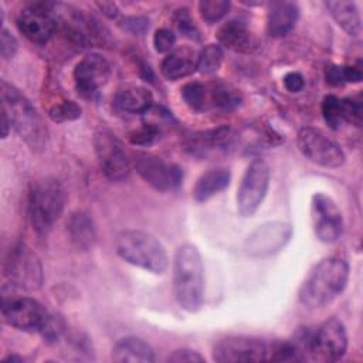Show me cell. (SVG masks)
<instances>
[{"label":"cell","mask_w":363,"mask_h":363,"mask_svg":"<svg viewBox=\"0 0 363 363\" xmlns=\"http://www.w3.org/2000/svg\"><path fill=\"white\" fill-rule=\"evenodd\" d=\"M328 10L330 11L335 21L349 35H357L362 30V18L359 9L354 1H326Z\"/></svg>","instance_id":"28"},{"label":"cell","mask_w":363,"mask_h":363,"mask_svg":"<svg viewBox=\"0 0 363 363\" xmlns=\"http://www.w3.org/2000/svg\"><path fill=\"white\" fill-rule=\"evenodd\" d=\"M347 349V333L343 323L329 318L316 329L308 332L306 359L313 362H336L343 357Z\"/></svg>","instance_id":"6"},{"label":"cell","mask_w":363,"mask_h":363,"mask_svg":"<svg viewBox=\"0 0 363 363\" xmlns=\"http://www.w3.org/2000/svg\"><path fill=\"white\" fill-rule=\"evenodd\" d=\"M162 133V128L153 122H143L138 129L129 133V140L136 146H149L155 143Z\"/></svg>","instance_id":"31"},{"label":"cell","mask_w":363,"mask_h":363,"mask_svg":"<svg viewBox=\"0 0 363 363\" xmlns=\"http://www.w3.org/2000/svg\"><path fill=\"white\" fill-rule=\"evenodd\" d=\"M115 108L125 113H146L153 105V95L145 86H128L115 96Z\"/></svg>","instance_id":"25"},{"label":"cell","mask_w":363,"mask_h":363,"mask_svg":"<svg viewBox=\"0 0 363 363\" xmlns=\"http://www.w3.org/2000/svg\"><path fill=\"white\" fill-rule=\"evenodd\" d=\"M111 71V64L105 57L95 52L85 55L74 68L77 91L85 98L92 96L108 82Z\"/></svg>","instance_id":"18"},{"label":"cell","mask_w":363,"mask_h":363,"mask_svg":"<svg viewBox=\"0 0 363 363\" xmlns=\"http://www.w3.org/2000/svg\"><path fill=\"white\" fill-rule=\"evenodd\" d=\"M343 72V81L345 84H353L362 81V69L354 65H342Z\"/></svg>","instance_id":"42"},{"label":"cell","mask_w":363,"mask_h":363,"mask_svg":"<svg viewBox=\"0 0 363 363\" xmlns=\"http://www.w3.org/2000/svg\"><path fill=\"white\" fill-rule=\"evenodd\" d=\"M299 16V7L292 1L272 3L267 14V31L271 37H284L295 26Z\"/></svg>","instance_id":"20"},{"label":"cell","mask_w":363,"mask_h":363,"mask_svg":"<svg viewBox=\"0 0 363 363\" xmlns=\"http://www.w3.org/2000/svg\"><path fill=\"white\" fill-rule=\"evenodd\" d=\"M237 135L230 126L201 130L189 135L184 139V149L191 156L200 159H216L230 153L235 143Z\"/></svg>","instance_id":"15"},{"label":"cell","mask_w":363,"mask_h":363,"mask_svg":"<svg viewBox=\"0 0 363 363\" xmlns=\"http://www.w3.org/2000/svg\"><path fill=\"white\" fill-rule=\"evenodd\" d=\"M230 6V1L225 0H204L199 3V11L204 21L213 24L228 13Z\"/></svg>","instance_id":"33"},{"label":"cell","mask_w":363,"mask_h":363,"mask_svg":"<svg viewBox=\"0 0 363 363\" xmlns=\"http://www.w3.org/2000/svg\"><path fill=\"white\" fill-rule=\"evenodd\" d=\"M3 271L16 289L35 291L44 281L43 265L37 254L26 244L14 245L4 259Z\"/></svg>","instance_id":"7"},{"label":"cell","mask_w":363,"mask_h":363,"mask_svg":"<svg viewBox=\"0 0 363 363\" xmlns=\"http://www.w3.org/2000/svg\"><path fill=\"white\" fill-rule=\"evenodd\" d=\"M67 201L62 184L51 177L35 182L28 197V217L37 234H47L61 217Z\"/></svg>","instance_id":"5"},{"label":"cell","mask_w":363,"mask_h":363,"mask_svg":"<svg viewBox=\"0 0 363 363\" xmlns=\"http://www.w3.org/2000/svg\"><path fill=\"white\" fill-rule=\"evenodd\" d=\"M271 170L265 160L254 159L245 169L237 190V210L242 217H251L262 204L269 187Z\"/></svg>","instance_id":"9"},{"label":"cell","mask_w":363,"mask_h":363,"mask_svg":"<svg viewBox=\"0 0 363 363\" xmlns=\"http://www.w3.org/2000/svg\"><path fill=\"white\" fill-rule=\"evenodd\" d=\"M176 35L169 28H159L153 35V45L159 52H167L174 47Z\"/></svg>","instance_id":"37"},{"label":"cell","mask_w":363,"mask_h":363,"mask_svg":"<svg viewBox=\"0 0 363 363\" xmlns=\"http://www.w3.org/2000/svg\"><path fill=\"white\" fill-rule=\"evenodd\" d=\"M231 174L227 169L218 167L203 173L193 189V197L196 201L203 203L223 191L230 184Z\"/></svg>","instance_id":"26"},{"label":"cell","mask_w":363,"mask_h":363,"mask_svg":"<svg viewBox=\"0 0 363 363\" xmlns=\"http://www.w3.org/2000/svg\"><path fill=\"white\" fill-rule=\"evenodd\" d=\"M196 69H197V52L187 47L173 50L163 58L160 64V71L163 77L170 81L189 77Z\"/></svg>","instance_id":"22"},{"label":"cell","mask_w":363,"mask_h":363,"mask_svg":"<svg viewBox=\"0 0 363 363\" xmlns=\"http://www.w3.org/2000/svg\"><path fill=\"white\" fill-rule=\"evenodd\" d=\"M95 155L102 173L112 182L126 179L132 170L133 160L123 143L111 130H98L94 136Z\"/></svg>","instance_id":"8"},{"label":"cell","mask_w":363,"mask_h":363,"mask_svg":"<svg viewBox=\"0 0 363 363\" xmlns=\"http://www.w3.org/2000/svg\"><path fill=\"white\" fill-rule=\"evenodd\" d=\"M322 116L329 128L339 129L345 122L342 98L335 95H326L322 101Z\"/></svg>","instance_id":"30"},{"label":"cell","mask_w":363,"mask_h":363,"mask_svg":"<svg viewBox=\"0 0 363 363\" xmlns=\"http://www.w3.org/2000/svg\"><path fill=\"white\" fill-rule=\"evenodd\" d=\"M173 294L179 306L197 312L204 299V267L193 244L180 245L173 258Z\"/></svg>","instance_id":"2"},{"label":"cell","mask_w":363,"mask_h":363,"mask_svg":"<svg viewBox=\"0 0 363 363\" xmlns=\"http://www.w3.org/2000/svg\"><path fill=\"white\" fill-rule=\"evenodd\" d=\"M176 24L179 30L190 37L194 35V24L190 20V16L186 13V10H179L177 17H176Z\"/></svg>","instance_id":"41"},{"label":"cell","mask_w":363,"mask_h":363,"mask_svg":"<svg viewBox=\"0 0 363 363\" xmlns=\"http://www.w3.org/2000/svg\"><path fill=\"white\" fill-rule=\"evenodd\" d=\"M241 104V95L231 85L214 81L206 84V111H233Z\"/></svg>","instance_id":"27"},{"label":"cell","mask_w":363,"mask_h":363,"mask_svg":"<svg viewBox=\"0 0 363 363\" xmlns=\"http://www.w3.org/2000/svg\"><path fill=\"white\" fill-rule=\"evenodd\" d=\"M98 6H99L102 10H105L104 13H105L106 16H109V17H115L116 13H118V9H116V6H115L113 3H98Z\"/></svg>","instance_id":"44"},{"label":"cell","mask_w":363,"mask_h":363,"mask_svg":"<svg viewBox=\"0 0 363 363\" xmlns=\"http://www.w3.org/2000/svg\"><path fill=\"white\" fill-rule=\"evenodd\" d=\"M10 129H11V122L7 116V113L3 111V113H1V138L3 139H6L9 136Z\"/></svg>","instance_id":"43"},{"label":"cell","mask_w":363,"mask_h":363,"mask_svg":"<svg viewBox=\"0 0 363 363\" xmlns=\"http://www.w3.org/2000/svg\"><path fill=\"white\" fill-rule=\"evenodd\" d=\"M18 48V43L16 40V37L7 30V28H1V34H0V50H1V57L4 60L13 58L16 51Z\"/></svg>","instance_id":"38"},{"label":"cell","mask_w":363,"mask_h":363,"mask_svg":"<svg viewBox=\"0 0 363 363\" xmlns=\"http://www.w3.org/2000/svg\"><path fill=\"white\" fill-rule=\"evenodd\" d=\"M1 315L7 325L24 332H38L44 329L50 312L30 296H3Z\"/></svg>","instance_id":"11"},{"label":"cell","mask_w":363,"mask_h":363,"mask_svg":"<svg viewBox=\"0 0 363 363\" xmlns=\"http://www.w3.org/2000/svg\"><path fill=\"white\" fill-rule=\"evenodd\" d=\"M67 11H68L67 16H64L61 21L72 41L81 45H88V44H95L102 38L101 27L98 26V21H95L92 17H88L79 13L81 10H75L68 6H67Z\"/></svg>","instance_id":"19"},{"label":"cell","mask_w":363,"mask_h":363,"mask_svg":"<svg viewBox=\"0 0 363 363\" xmlns=\"http://www.w3.org/2000/svg\"><path fill=\"white\" fill-rule=\"evenodd\" d=\"M133 167L157 191L173 190L183 182V170L177 164L167 163L162 157L150 153H138L133 157Z\"/></svg>","instance_id":"14"},{"label":"cell","mask_w":363,"mask_h":363,"mask_svg":"<svg viewBox=\"0 0 363 363\" xmlns=\"http://www.w3.org/2000/svg\"><path fill=\"white\" fill-rule=\"evenodd\" d=\"M112 360L125 363H150L155 362L152 346L140 337L126 336L119 339L112 347Z\"/></svg>","instance_id":"23"},{"label":"cell","mask_w":363,"mask_h":363,"mask_svg":"<svg viewBox=\"0 0 363 363\" xmlns=\"http://www.w3.org/2000/svg\"><path fill=\"white\" fill-rule=\"evenodd\" d=\"M167 362H174V363H194V362H204V357L191 349H177L174 350L169 357Z\"/></svg>","instance_id":"39"},{"label":"cell","mask_w":363,"mask_h":363,"mask_svg":"<svg viewBox=\"0 0 363 363\" xmlns=\"http://www.w3.org/2000/svg\"><path fill=\"white\" fill-rule=\"evenodd\" d=\"M268 346L255 337L230 336L214 345L213 360L220 363L267 360Z\"/></svg>","instance_id":"16"},{"label":"cell","mask_w":363,"mask_h":363,"mask_svg":"<svg viewBox=\"0 0 363 363\" xmlns=\"http://www.w3.org/2000/svg\"><path fill=\"white\" fill-rule=\"evenodd\" d=\"M81 106L75 104L74 101H62L61 104L54 105L48 111V116L52 122L62 123V122H69L75 121L81 116Z\"/></svg>","instance_id":"34"},{"label":"cell","mask_w":363,"mask_h":363,"mask_svg":"<svg viewBox=\"0 0 363 363\" xmlns=\"http://www.w3.org/2000/svg\"><path fill=\"white\" fill-rule=\"evenodd\" d=\"M311 220L316 238L325 244L336 242L343 233V216L335 200L315 193L311 200Z\"/></svg>","instance_id":"12"},{"label":"cell","mask_w":363,"mask_h":363,"mask_svg":"<svg viewBox=\"0 0 363 363\" xmlns=\"http://www.w3.org/2000/svg\"><path fill=\"white\" fill-rule=\"evenodd\" d=\"M296 143L301 153L315 164L333 169L345 163V153L340 145L320 129L312 126L301 128Z\"/></svg>","instance_id":"10"},{"label":"cell","mask_w":363,"mask_h":363,"mask_svg":"<svg viewBox=\"0 0 363 363\" xmlns=\"http://www.w3.org/2000/svg\"><path fill=\"white\" fill-rule=\"evenodd\" d=\"M345 122L352 123L354 126H360L362 123V101L354 98H342Z\"/></svg>","instance_id":"35"},{"label":"cell","mask_w":363,"mask_h":363,"mask_svg":"<svg viewBox=\"0 0 363 363\" xmlns=\"http://www.w3.org/2000/svg\"><path fill=\"white\" fill-rule=\"evenodd\" d=\"M292 227L284 221H269L258 225L245 240V251L251 257H265L278 252L289 241Z\"/></svg>","instance_id":"17"},{"label":"cell","mask_w":363,"mask_h":363,"mask_svg":"<svg viewBox=\"0 0 363 363\" xmlns=\"http://www.w3.org/2000/svg\"><path fill=\"white\" fill-rule=\"evenodd\" d=\"M223 50L218 44H208L197 54V71L201 74H214L223 62Z\"/></svg>","instance_id":"29"},{"label":"cell","mask_w":363,"mask_h":363,"mask_svg":"<svg viewBox=\"0 0 363 363\" xmlns=\"http://www.w3.org/2000/svg\"><path fill=\"white\" fill-rule=\"evenodd\" d=\"M20 33L35 44H45L54 34L57 17L54 3H30L17 16Z\"/></svg>","instance_id":"13"},{"label":"cell","mask_w":363,"mask_h":363,"mask_svg":"<svg viewBox=\"0 0 363 363\" xmlns=\"http://www.w3.org/2000/svg\"><path fill=\"white\" fill-rule=\"evenodd\" d=\"M349 265L339 257H328L316 264L299 288V302L311 309H319L333 302L346 288Z\"/></svg>","instance_id":"1"},{"label":"cell","mask_w":363,"mask_h":363,"mask_svg":"<svg viewBox=\"0 0 363 363\" xmlns=\"http://www.w3.org/2000/svg\"><path fill=\"white\" fill-rule=\"evenodd\" d=\"M183 101L194 111H206V84L189 82L182 88Z\"/></svg>","instance_id":"32"},{"label":"cell","mask_w":363,"mask_h":363,"mask_svg":"<svg viewBox=\"0 0 363 363\" xmlns=\"http://www.w3.org/2000/svg\"><path fill=\"white\" fill-rule=\"evenodd\" d=\"M64 329H65V323H64L62 318L58 316V315L51 313L45 326H44V329L41 330V335L45 340L55 342L61 337V335L64 333Z\"/></svg>","instance_id":"36"},{"label":"cell","mask_w":363,"mask_h":363,"mask_svg":"<svg viewBox=\"0 0 363 363\" xmlns=\"http://www.w3.org/2000/svg\"><path fill=\"white\" fill-rule=\"evenodd\" d=\"M284 85L289 92H299L305 86V79L302 74L292 71L284 77Z\"/></svg>","instance_id":"40"},{"label":"cell","mask_w":363,"mask_h":363,"mask_svg":"<svg viewBox=\"0 0 363 363\" xmlns=\"http://www.w3.org/2000/svg\"><path fill=\"white\" fill-rule=\"evenodd\" d=\"M217 38L221 45L237 52H250L257 45L251 30L238 20L224 23L217 31Z\"/></svg>","instance_id":"21"},{"label":"cell","mask_w":363,"mask_h":363,"mask_svg":"<svg viewBox=\"0 0 363 363\" xmlns=\"http://www.w3.org/2000/svg\"><path fill=\"white\" fill-rule=\"evenodd\" d=\"M118 255L145 271L163 274L167 269L169 258L162 242L150 233L142 230H123L115 241Z\"/></svg>","instance_id":"4"},{"label":"cell","mask_w":363,"mask_h":363,"mask_svg":"<svg viewBox=\"0 0 363 363\" xmlns=\"http://www.w3.org/2000/svg\"><path fill=\"white\" fill-rule=\"evenodd\" d=\"M1 106L11 122V128L30 147L40 149L45 145L47 128L35 108L14 85L4 79L1 81Z\"/></svg>","instance_id":"3"},{"label":"cell","mask_w":363,"mask_h":363,"mask_svg":"<svg viewBox=\"0 0 363 363\" xmlns=\"http://www.w3.org/2000/svg\"><path fill=\"white\" fill-rule=\"evenodd\" d=\"M67 234L78 250H91L96 240V230L92 217L81 210L74 211L67 220Z\"/></svg>","instance_id":"24"}]
</instances>
